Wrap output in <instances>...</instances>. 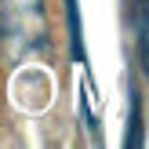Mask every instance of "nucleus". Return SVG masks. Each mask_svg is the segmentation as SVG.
<instances>
[{
  "label": "nucleus",
  "instance_id": "obj_1",
  "mask_svg": "<svg viewBox=\"0 0 149 149\" xmlns=\"http://www.w3.org/2000/svg\"><path fill=\"white\" fill-rule=\"evenodd\" d=\"M0 36L11 58H26L47 40L44 0H0Z\"/></svg>",
  "mask_w": 149,
  "mask_h": 149
}]
</instances>
